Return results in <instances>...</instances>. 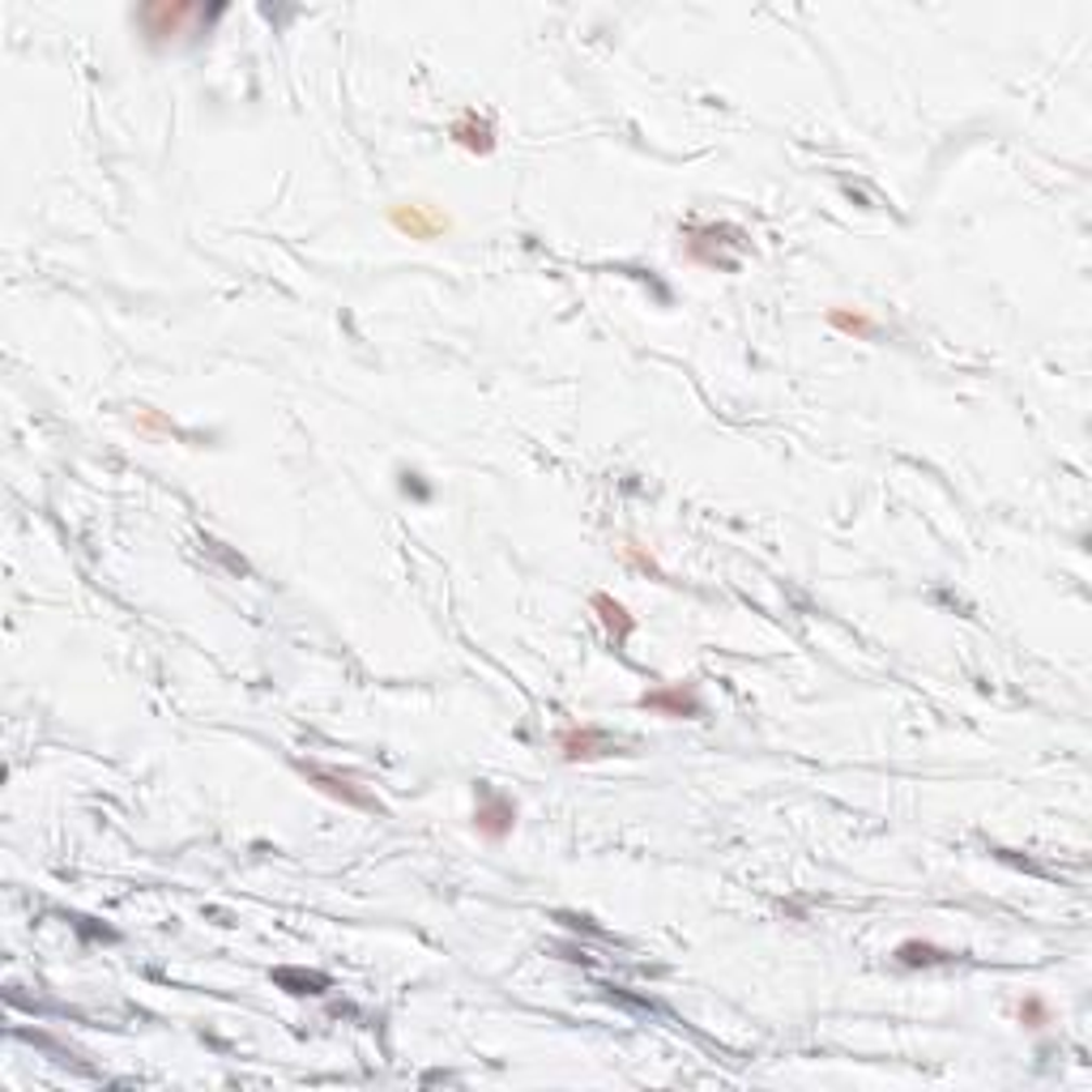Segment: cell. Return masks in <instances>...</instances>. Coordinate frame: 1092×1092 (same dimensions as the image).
Segmentation results:
<instances>
[{
	"mask_svg": "<svg viewBox=\"0 0 1092 1092\" xmlns=\"http://www.w3.org/2000/svg\"><path fill=\"white\" fill-rule=\"evenodd\" d=\"M193 17H202V9H197V4H184V0H162V4H141V9H136V22H141V30H145L150 43H162V39L184 35V26H188Z\"/></svg>",
	"mask_w": 1092,
	"mask_h": 1092,
	"instance_id": "obj_1",
	"label": "cell"
},
{
	"mask_svg": "<svg viewBox=\"0 0 1092 1092\" xmlns=\"http://www.w3.org/2000/svg\"><path fill=\"white\" fill-rule=\"evenodd\" d=\"M389 222H393L402 235H410V239H435V235L448 231V218L422 202L393 205V209H389Z\"/></svg>",
	"mask_w": 1092,
	"mask_h": 1092,
	"instance_id": "obj_2",
	"label": "cell"
},
{
	"mask_svg": "<svg viewBox=\"0 0 1092 1092\" xmlns=\"http://www.w3.org/2000/svg\"><path fill=\"white\" fill-rule=\"evenodd\" d=\"M559 751H563V759L568 764H581V759H602V755H611L619 751L607 730H598V726H572V730H559Z\"/></svg>",
	"mask_w": 1092,
	"mask_h": 1092,
	"instance_id": "obj_3",
	"label": "cell"
},
{
	"mask_svg": "<svg viewBox=\"0 0 1092 1092\" xmlns=\"http://www.w3.org/2000/svg\"><path fill=\"white\" fill-rule=\"evenodd\" d=\"M512 823H517V803L504 798V794H495V790H482L478 811H474L478 832H482L486 841H504V836L512 832Z\"/></svg>",
	"mask_w": 1092,
	"mask_h": 1092,
	"instance_id": "obj_4",
	"label": "cell"
},
{
	"mask_svg": "<svg viewBox=\"0 0 1092 1092\" xmlns=\"http://www.w3.org/2000/svg\"><path fill=\"white\" fill-rule=\"evenodd\" d=\"M299 772H303L308 781H316V790H321V794L338 798V803H346V807L376 811V803H372L363 790H354V781H350V777H341V772H334V768H321V764H299Z\"/></svg>",
	"mask_w": 1092,
	"mask_h": 1092,
	"instance_id": "obj_5",
	"label": "cell"
},
{
	"mask_svg": "<svg viewBox=\"0 0 1092 1092\" xmlns=\"http://www.w3.org/2000/svg\"><path fill=\"white\" fill-rule=\"evenodd\" d=\"M640 708L649 713H662V717H700V696L682 682H666V687H653L640 696Z\"/></svg>",
	"mask_w": 1092,
	"mask_h": 1092,
	"instance_id": "obj_6",
	"label": "cell"
},
{
	"mask_svg": "<svg viewBox=\"0 0 1092 1092\" xmlns=\"http://www.w3.org/2000/svg\"><path fill=\"white\" fill-rule=\"evenodd\" d=\"M453 141H457L461 150H470V154H491V150H495V129H491L486 116L461 112V116L453 120Z\"/></svg>",
	"mask_w": 1092,
	"mask_h": 1092,
	"instance_id": "obj_7",
	"label": "cell"
},
{
	"mask_svg": "<svg viewBox=\"0 0 1092 1092\" xmlns=\"http://www.w3.org/2000/svg\"><path fill=\"white\" fill-rule=\"evenodd\" d=\"M828 325L836 329V334H845V338H858V341H871L880 338V325L867 316V312H849V308H832L828 312Z\"/></svg>",
	"mask_w": 1092,
	"mask_h": 1092,
	"instance_id": "obj_8",
	"label": "cell"
},
{
	"mask_svg": "<svg viewBox=\"0 0 1092 1092\" xmlns=\"http://www.w3.org/2000/svg\"><path fill=\"white\" fill-rule=\"evenodd\" d=\"M594 611L602 614V623H607V632H611L614 640L623 645L627 640V632H632V614L623 602H614L611 594H594Z\"/></svg>",
	"mask_w": 1092,
	"mask_h": 1092,
	"instance_id": "obj_9",
	"label": "cell"
},
{
	"mask_svg": "<svg viewBox=\"0 0 1092 1092\" xmlns=\"http://www.w3.org/2000/svg\"><path fill=\"white\" fill-rule=\"evenodd\" d=\"M896 955H900V964H909V968H913V964H944V960H948L944 948H931V944H905Z\"/></svg>",
	"mask_w": 1092,
	"mask_h": 1092,
	"instance_id": "obj_10",
	"label": "cell"
},
{
	"mask_svg": "<svg viewBox=\"0 0 1092 1092\" xmlns=\"http://www.w3.org/2000/svg\"><path fill=\"white\" fill-rule=\"evenodd\" d=\"M1020 1024L1024 1028H1032V1032H1037V1028H1045V1024H1050V1007H1045L1037 994H1028V999L1020 1003Z\"/></svg>",
	"mask_w": 1092,
	"mask_h": 1092,
	"instance_id": "obj_11",
	"label": "cell"
},
{
	"mask_svg": "<svg viewBox=\"0 0 1092 1092\" xmlns=\"http://www.w3.org/2000/svg\"><path fill=\"white\" fill-rule=\"evenodd\" d=\"M623 559H627V563H632L636 572H645V576H653V581H666V572H662V568H658V563H653V559L645 555V550H636L632 543L623 546Z\"/></svg>",
	"mask_w": 1092,
	"mask_h": 1092,
	"instance_id": "obj_12",
	"label": "cell"
},
{
	"mask_svg": "<svg viewBox=\"0 0 1092 1092\" xmlns=\"http://www.w3.org/2000/svg\"><path fill=\"white\" fill-rule=\"evenodd\" d=\"M136 427H141L145 435H171V431H176V427H171L162 414H154V410H141V414H136Z\"/></svg>",
	"mask_w": 1092,
	"mask_h": 1092,
	"instance_id": "obj_13",
	"label": "cell"
}]
</instances>
